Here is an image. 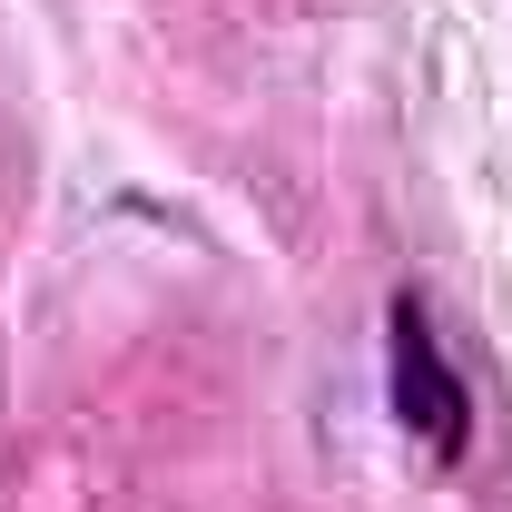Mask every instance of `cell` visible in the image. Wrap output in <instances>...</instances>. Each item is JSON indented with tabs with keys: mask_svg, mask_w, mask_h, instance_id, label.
<instances>
[{
	"mask_svg": "<svg viewBox=\"0 0 512 512\" xmlns=\"http://www.w3.org/2000/svg\"><path fill=\"white\" fill-rule=\"evenodd\" d=\"M384 384H394V424L434 453V463H463V444H473V394L444 365V335L424 316V296H394L384 306Z\"/></svg>",
	"mask_w": 512,
	"mask_h": 512,
	"instance_id": "cell-1",
	"label": "cell"
}]
</instances>
